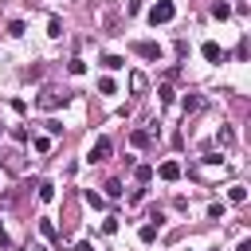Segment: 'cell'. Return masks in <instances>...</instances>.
Masks as SVG:
<instances>
[{
    "label": "cell",
    "mask_w": 251,
    "mask_h": 251,
    "mask_svg": "<svg viewBox=\"0 0 251 251\" xmlns=\"http://www.w3.org/2000/svg\"><path fill=\"white\" fill-rule=\"evenodd\" d=\"M39 200H43V204H51V200H55V184H51V180H43V184H39Z\"/></svg>",
    "instance_id": "cell-16"
},
{
    "label": "cell",
    "mask_w": 251,
    "mask_h": 251,
    "mask_svg": "<svg viewBox=\"0 0 251 251\" xmlns=\"http://www.w3.org/2000/svg\"><path fill=\"white\" fill-rule=\"evenodd\" d=\"M216 141H220V149H231V145H235V129H231V126H220Z\"/></svg>",
    "instance_id": "cell-8"
},
{
    "label": "cell",
    "mask_w": 251,
    "mask_h": 251,
    "mask_svg": "<svg viewBox=\"0 0 251 251\" xmlns=\"http://www.w3.org/2000/svg\"><path fill=\"white\" fill-rule=\"evenodd\" d=\"M157 176H161V180H180V161H165V165L157 169Z\"/></svg>",
    "instance_id": "cell-6"
},
{
    "label": "cell",
    "mask_w": 251,
    "mask_h": 251,
    "mask_svg": "<svg viewBox=\"0 0 251 251\" xmlns=\"http://www.w3.org/2000/svg\"><path fill=\"white\" fill-rule=\"evenodd\" d=\"M75 251H94V247L90 243H75Z\"/></svg>",
    "instance_id": "cell-30"
},
{
    "label": "cell",
    "mask_w": 251,
    "mask_h": 251,
    "mask_svg": "<svg viewBox=\"0 0 251 251\" xmlns=\"http://www.w3.org/2000/svg\"><path fill=\"white\" fill-rule=\"evenodd\" d=\"M157 94H161V106H173V86H161Z\"/></svg>",
    "instance_id": "cell-23"
},
{
    "label": "cell",
    "mask_w": 251,
    "mask_h": 251,
    "mask_svg": "<svg viewBox=\"0 0 251 251\" xmlns=\"http://www.w3.org/2000/svg\"><path fill=\"white\" fill-rule=\"evenodd\" d=\"M137 235H141V243H153V239L161 235V212H153V216H149V224H145Z\"/></svg>",
    "instance_id": "cell-4"
},
{
    "label": "cell",
    "mask_w": 251,
    "mask_h": 251,
    "mask_svg": "<svg viewBox=\"0 0 251 251\" xmlns=\"http://www.w3.org/2000/svg\"><path fill=\"white\" fill-rule=\"evenodd\" d=\"M8 35L20 39V35H24V20H12V24H8Z\"/></svg>",
    "instance_id": "cell-20"
},
{
    "label": "cell",
    "mask_w": 251,
    "mask_h": 251,
    "mask_svg": "<svg viewBox=\"0 0 251 251\" xmlns=\"http://www.w3.org/2000/svg\"><path fill=\"white\" fill-rule=\"evenodd\" d=\"M200 106H204V98H200V94H184V102H180V110H184V114H196Z\"/></svg>",
    "instance_id": "cell-9"
},
{
    "label": "cell",
    "mask_w": 251,
    "mask_h": 251,
    "mask_svg": "<svg viewBox=\"0 0 251 251\" xmlns=\"http://www.w3.org/2000/svg\"><path fill=\"white\" fill-rule=\"evenodd\" d=\"M224 212H227L224 204H212V208H208V216H212V220H224Z\"/></svg>",
    "instance_id": "cell-26"
},
{
    "label": "cell",
    "mask_w": 251,
    "mask_h": 251,
    "mask_svg": "<svg viewBox=\"0 0 251 251\" xmlns=\"http://www.w3.org/2000/svg\"><path fill=\"white\" fill-rule=\"evenodd\" d=\"M227 200H231V204H243V200H247V188H243V184H231V188H227Z\"/></svg>",
    "instance_id": "cell-12"
},
{
    "label": "cell",
    "mask_w": 251,
    "mask_h": 251,
    "mask_svg": "<svg viewBox=\"0 0 251 251\" xmlns=\"http://www.w3.org/2000/svg\"><path fill=\"white\" fill-rule=\"evenodd\" d=\"M129 141H133L137 149H145V145L153 141V133H149V129H133V133H129Z\"/></svg>",
    "instance_id": "cell-10"
},
{
    "label": "cell",
    "mask_w": 251,
    "mask_h": 251,
    "mask_svg": "<svg viewBox=\"0 0 251 251\" xmlns=\"http://www.w3.org/2000/svg\"><path fill=\"white\" fill-rule=\"evenodd\" d=\"M106 196H122V180H106Z\"/></svg>",
    "instance_id": "cell-24"
},
{
    "label": "cell",
    "mask_w": 251,
    "mask_h": 251,
    "mask_svg": "<svg viewBox=\"0 0 251 251\" xmlns=\"http://www.w3.org/2000/svg\"><path fill=\"white\" fill-rule=\"evenodd\" d=\"M129 90H137V94L145 90V75H141V71H133V75H129Z\"/></svg>",
    "instance_id": "cell-17"
},
{
    "label": "cell",
    "mask_w": 251,
    "mask_h": 251,
    "mask_svg": "<svg viewBox=\"0 0 251 251\" xmlns=\"http://www.w3.org/2000/svg\"><path fill=\"white\" fill-rule=\"evenodd\" d=\"M35 102H39V110H59V106H67V94H59V90H43Z\"/></svg>",
    "instance_id": "cell-2"
},
{
    "label": "cell",
    "mask_w": 251,
    "mask_h": 251,
    "mask_svg": "<svg viewBox=\"0 0 251 251\" xmlns=\"http://www.w3.org/2000/svg\"><path fill=\"white\" fill-rule=\"evenodd\" d=\"M67 71H71V75H82V71H86V63H82V59H71V63H67Z\"/></svg>",
    "instance_id": "cell-22"
},
{
    "label": "cell",
    "mask_w": 251,
    "mask_h": 251,
    "mask_svg": "<svg viewBox=\"0 0 251 251\" xmlns=\"http://www.w3.org/2000/svg\"><path fill=\"white\" fill-rule=\"evenodd\" d=\"M173 16H176V8H173V0H157V4L149 8V24H153V27H157V24H169Z\"/></svg>",
    "instance_id": "cell-1"
},
{
    "label": "cell",
    "mask_w": 251,
    "mask_h": 251,
    "mask_svg": "<svg viewBox=\"0 0 251 251\" xmlns=\"http://www.w3.org/2000/svg\"><path fill=\"white\" fill-rule=\"evenodd\" d=\"M102 67H106V71H122V67H126V59H122V55H106V59H102Z\"/></svg>",
    "instance_id": "cell-15"
},
{
    "label": "cell",
    "mask_w": 251,
    "mask_h": 251,
    "mask_svg": "<svg viewBox=\"0 0 251 251\" xmlns=\"http://www.w3.org/2000/svg\"><path fill=\"white\" fill-rule=\"evenodd\" d=\"M200 51H204V59H208V63H224V47H220V43H212V39H208Z\"/></svg>",
    "instance_id": "cell-7"
},
{
    "label": "cell",
    "mask_w": 251,
    "mask_h": 251,
    "mask_svg": "<svg viewBox=\"0 0 251 251\" xmlns=\"http://www.w3.org/2000/svg\"><path fill=\"white\" fill-rule=\"evenodd\" d=\"M51 149V137H35V153H47Z\"/></svg>",
    "instance_id": "cell-25"
},
{
    "label": "cell",
    "mask_w": 251,
    "mask_h": 251,
    "mask_svg": "<svg viewBox=\"0 0 251 251\" xmlns=\"http://www.w3.org/2000/svg\"><path fill=\"white\" fill-rule=\"evenodd\" d=\"M39 231H43V239L59 243V231H55V224H51V220H39Z\"/></svg>",
    "instance_id": "cell-13"
},
{
    "label": "cell",
    "mask_w": 251,
    "mask_h": 251,
    "mask_svg": "<svg viewBox=\"0 0 251 251\" xmlns=\"http://www.w3.org/2000/svg\"><path fill=\"white\" fill-rule=\"evenodd\" d=\"M184 251H192V247H184Z\"/></svg>",
    "instance_id": "cell-31"
},
{
    "label": "cell",
    "mask_w": 251,
    "mask_h": 251,
    "mask_svg": "<svg viewBox=\"0 0 251 251\" xmlns=\"http://www.w3.org/2000/svg\"><path fill=\"white\" fill-rule=\"evenodd\" d=\"M0 247H4V251L12 247V243H8V235H4V224H0Z\"/></svg>",
    "instance_id": "cell-28"
},
{
    "label": "cell",
    "mask_w": 251,
    "mask_h": 251,
    "mask_svg": "<svg viewBox=\"0 0 251 251\" xmlns=\"http://www.w3.org/2000/svg\"><path fill=\"white\" fill-rule=\"evenodd\" d=\"M86 204H90V208H102V204H106V196H98V192L90 188V192H86Z\"/></svg>",
    "instance_id": "cell-21"
},
{
    "label": "cell",
    "mask_w": 251,
    "mask_h": 251,
    "mask_svg": "<svg viewBox=\"0 0 251 251\" xmlns=\"http://www.w3.org/2000/svg\"><path fill=\"white\" fill-rule=\"evenodd\" d=\"M110 153H114V141H110V137H98V141L90 145V161H106Z\"/></svg>",
    "instance_id": "cell-5"
},
{
    "label": "cell",
    "mask_w": 251,
    "mask_h": 251,
    "mask_svg": "<svg viewBox=\"0 0 251 251\" xmlns=\"http://www.w3.org/2000/svg\"><path fill=\"white\" fill-rule=\"evenodd\" d=\"M235 251H251V239H239V247Z\"/></svg>",
    "instance_id": "cell-29"
},
{
    "label": "cell",
    "mask_w": 251,
    "mask_h": 251,
    "mask_svg": "<svg viewBox=\"0 0 251 251\" xmlns=\"http://www.w3.org/2000/svg\"><path fill=\"white\" fill-rule=\"evenodd\" d=\"M212 16H216V20H227V16H231V4L216 0V4H212Z\"/></svg>",
    "instance_id": "cell-14"
},
{
    "label": "cell",
    "mask_w": 251,
    "mask_h": 251,
    "mask_svg": "<svg viewBox=\"0 0 251 251\" xmlns=\"http://www.w3.org/2000/svg\"><path fill=\"white\" fill-rule=\"evenodd\" d=\"M98 94H118V82L114 78H98Z\"/></svg>",
    "instance_id": "cell-18"
},
{
    "label": "cell",
    "mask_w": 251,
    "mask_h": 251,
    "mask_svg": "<svg viewBox=\"0 0 251 251\" xmlns=\"http://www.w3.org/2000/svg\"><path fill=\"white\" fill-rule=\"evenodd\" d=\"M133 51H137L141 59H149V63H157V59H161V47H157L153 39H137V43H133Z\"/></svg>",
    "instance_id": "cell-3"
},
{
    "label": "cell",
    "mask_w": 251,
    "mask_h": 251,
    "mask_svg": "<svg viewBox=\"0 0 251 251\" xmlns=\"http://www.w3.org/2000/svg\"><path fill=\"white\" fill-rule=\"evenodd\" d=\"M133 176H137L141 184H149V180H153V165H137V173H133Z\"/></svg>",
    "instance_id": "cell-19"
},
{
    "label": "cell",
    "mask_w": 251,
    "mask_h": 251,
    "mask_svg": "<svg viewBox=\"0 0 251 251\" xmlns=\"http://www.w3.org/2000/svg\"><path fill=\"white\" fill-rule=\"evenodd\" d=\"M47 35H51V39L63 35V20H59V16H47Z\"/></svg>",
    "instance_id": "cell-11"
},
{
    "label": "cell",
    "mask_w": 251,
    "mask_h": 251,
    "mask_svg": "<svg viewBox=\"0 0 251 251\" xmlns=\"http://www.w3.org/2000/svg\"><path fill=\"white\" fill-rule=\"evenodd\" d=\"M102 231H106V235H114V231H118V216H110V220L102 224Z\"/></svg>",
    "instance_id": "cell-27"
}]
</instances>
